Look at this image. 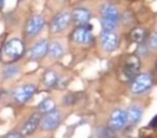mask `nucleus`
Returning <instances> with one entry per match:
<instances>
[{"label": "nucleus", "mask_w": 157, "mask_h": 138, "mask_svg": "<svg viewBox=\"0 0 157 138\" xmlns=\"http://www.w3.org/2000/svg\"><path fill=\"white\" fill-rule=\"evenodd\" d=\"M24 52H25V45L22 40L13 38V39L6 42L5 45L2 46V50H1V59L3 61H6V63H12V61H17L24 54Z\"/></svg>", "instance_id": "f257e3e1"}, {"label": "nucleus", "mask_w": 157, "mask_h": 138, "mask_svg": "<svg viewBox=\"0 0 157 138\" xmlns=\"http://www.w3.org/2000/svg\"><path fill=\"white\" fill-rule=\"evenodd\" d=\"M140 70V61L136 55H129L125 59V63L123 65L122 75L126 81L133 80L138 75Z\"/></svg>", "instance_id": "f03ea898"}, {"label": "nucleus", "mask_w": 157, "mask_h": 138, "mask_svg": "<svg viewBox=\"0 0 157 138\" xmlns=\"http://www.w3.org/2000/svg\"><path fill=\"white\" fill-rule=\"evenodd\" d=\"M153 84V78L150 73H141L132 80L130 90L133 94H141L147 91Z\"/></svg>", "instance_id": "7ed1b4c3"}, {"label": "nucleus", "mask_w": 157, "mask_h": 138, "mask_svg": "<svg viewBox=\"0 0 157 138\" xmlns=\"http://www.w3.org/2000/svg\"><path fill=\"white\" fill-rule=\"evenodd\" d=\"M36 93V85L31 83L17 86L13 91V98L17 104H25Z\"/></svg>", "instance_id": "20e7f679"}, {"label": "nucleus", "mask_w": 157, "mask_h": 138, "mask_svg": "<svg viewBox=\"0 0 157 138\" xmlns=\"http://www.w3.org/2000/svg\"><path fill=\"white\" fill-rule=\"evenodd\" d=\"M92 25L86 24L85 26H78L72 33V40L80 44H88L93 41L94 37L92 34Z\"/></svg>", "instance_id": "39448f33"}, {"label": "nucleus", "mask_w": 157, "mask_h": 138, "mask_svg": "<svg viewBox=\"0 0 157 138\" xmlns=\"http://www.w3.org/2000/svg\"><path fill=\"white\" fill-rule=\"evenodd\" d=\"M44 26V18L39 14H33L27 21L26 27H25V35L26 37L31 38L41 31V29Z\"/></svg>", "instance_id": "423d86ee"}, {"label": "nucleus", "mask_w": 157, "mask_h": 138, "mask_svg": "<svg viewBox=\"0 0 157 138\" xmlns=\"http://www.w3.org/2000/svg\"><path fill=\"white\" fill-rule=\"evenodd\" d=\"M70 21H71V14L69 12L65 11L56 14L50 23L51 33H59V31L63 30L69 25Z\"/></svg>", "instance_id": "0eeeda50"}, {"label": "nucleus", "mask_w": 157, "mask_h": 138, "mask_svg": "<svg viewBox=\"0 0 157 138\" xmlns=\"http://www.w3.org/2000/svg\"><path fill=\"white\" fill-rule=\"evenodd\" d=\"M127 123V113L123 109H115L112 111L109 119V128L112 131H118L123 128Z\"/></svg>", "instance_id": "6e6552de"}, {"label": "nucleus", "mask_w": 157, "mask_h": 138, "mask_svg": "<svg viewBox=\"0 0 157 138\" xmlns=\"http://www.w3.org/2000/svg\"><path fill=\"white\" fill-rule=\"evenodd\" d=\"M101 46L107 52H112L118 45V37L113 31H102L100 37Z\"/></svg>", "instance_id": "1a4fd4ad"}, {"label": "nucleus", "mask_w": 157, "mask_h": 138, "mask_svg": "<svg viewBox=\"0 0 157 138\" xmlns=\"http://www.w3.org/2000/svg\"><path fill=\"white\" fill-rule=\"evenodd\" d=\"M60 113L57 110H53L52 112H48L43 116L41 120V127L44 131H52L56 128L60 123Z\"/></svg>", "instance_id": "9d476101"}, {"label": "nucleus", "mask_w": 157, "mask_h": 138, "mask_svg": "<svg viewBox=\"0 0 157 138\" xmlns=\"http://www.w3.org/2000/svg\"><path fill=\"white\" fill-rule=\"evenodd\" d=\"M40 122H41V113L40 112H35L28 118V120L24 123L22 127L21 134L23 136H29L37 129V127L39 126Z\"/></svg>", "instance_id": "9b49d317"}, {"label": "nucleus", "mask_w": 157, "mask_h": 138, "mask_svg": "<svg viewBox=\"0 0 157 138\" xmlns=\"http://www.w3.org/2000/svg\"><path fill=\"white\" fill-rule=\"evenodd\" d=\"M48 41L45 39L39 40L38 42H36L30 49H29L28 55L30 58L38 59L43 57L44 55L48 53Z\"/></svg>", "instance_id": "f8f14e48"}, {"label": "nucleus", "mask_w": 157, "mask_h": 138, "mask_svg": "<svg viewBox=\"0 0 157 138\" xmlns=\"http://www.w3.org/2000/svg\"><path fill=\"white\" fill-rule=\"evenodd\" d=\"M71 18L74 21V23L78 24V26H85L86 24H88L90 20V13L87 9L76 8L72 11Z\"/></svg>", "instance_id": "ddd939ff"}, {"label": "nucleus", "mask_w": 157, "mask_h": 138, "mask_svg": "<svg viewBox=\"0 0 157 138\" xmlns=\"http://www.w3.org/2000/svg\"><path fill=\"white\" fill-rule=\"evenodd\" d=\"M101 18H107V20H111L114 22H118L120 18V13L118 10L113 3H105L100 9Z\"/></svg>", "instance_id": "4468645a"}, {"label": "nucleus", "mask_w": 157, "mask_h": 138, "mask_svg": "<svg viewBox=\"0 0 157 138\" xmlns=\"http://www.w3.org/2000/svg\"><path fill=\"white\" fill-rule=\"evenodd\" d=\"M127 113V122L131 123V124H136L140 121L142 116V109L139 106H130L128 110L126 111Z\"/></svg>", "instance_id": "2eb2a0df"}, {"label": "nucleus", "mask_w": 157, "mask_h": 138, "mask_svg": "<svg viewBox=\"0 0 157 138\" xmlns=\"http://www.w3.org/2000/svg\"><path fill=\"white\" fill-rule=\"evenodd\" d=\"M43 83L46 88H54L58 83V76L54 70H46L43 76Z\"/></svg>", "instance_id": "dca6fc26"}, {"label": "nucleus", "mask_w": 157, "mask_h": 138, "mask_svg": "<svg viewBox=\"0 0 157 138\" xmlns=\"http://www.w3.org/2000/svg\"><path fill=\"white\" fill-rule=\"evenodd\" d=\"M146 37V30L142 27H137L133 28L130 31V39L131 41L136 42V43H142Z\"/></svg>", "instance_id": "f3484780"}, {"label": "nucleus", "mask_w": 157, "mask_h": 138, "mask_svg": "<svg viewBox=\"0 0 157 138\" xmlns=\"http://www.w3.org/2000/svg\"><path fill=\"white\" fill-rule=\"evenodd\" d=\"M48 53L51 57H53V58H58V57H60L63 53V46H61V44L57 41H54V42H52V43H48Z\"/></svg>", "instance_id": "a211bd4d"}, {"label": "nucleus", "mask_w": 157, "mask_h": 138, "mask_svg": "<svg viewBox=\"0 0 157 138\" xmlns=\"http://www.w3.org/2000/svg\"><path fill=\"white\" fill-rule=\"evenodd\" d=\"M38 110L40 113H48L55 110V103L52 98H45L39 104L38 106Z\"/></svg>", "instance_id": "6ab92c4d"}, {"label": "nucleus", "mask_w": 157, "mask_h": 138, "mask_svg": "<svg viewBox=\"0 0 157 138\" xmlns=\"http://www.w3.org/2000/svg\"><path fill=\"white\" fill-rule=\"evenodd\" d=\"M20 71V68L17 65H14V64H10L7 65L2 70V77L5 79H11L14 76H16Z\"/></svg>", "instance_id": "aec40b11"}, {"label": "nucleus", "mask_w": 157, "mask_h": 138, "mask_svg": "<svg viewBox=\"0 0 157 138\" xmlns=\"http://www.w3.org/2000/svg\"><path fill=\"white\" fill-rule=\"evenodd\" d=\"M101 27H102V31H113V29L116 27L117 22H114L111 20H107V18H100Z\"/></svg>", "instance_id": "412c9836"}, {"label": "nucleus", "mask_w": 157, "mask_h": 138, "mask_svg": "<svg viewBox=\"0 0 157 138\" xmlns=\"http://www.w3.org/2000/svg\"><path fill=\"white\" fill-rule=\"evenodd\" d=\"M114 131L110 128H100L97 131L96 138H114Z\"/></svg>", "instance_id": "4be33fe9"}, {"label": "nucleus", "mask_w": 157, "mask_h": 138, "mask_svg": "<svg viewBox=\"0 0 157 138\" xmlns=\"http://www.w3.org/2000/svg\"><path fill=\"white\" fill-rule=\"evenodd\" d=\"M63 101H65L66 105H72V104L74 103V101H75V98H74L73 94H68V95H66V97H65Z\"/></svg>", "instance_id": "5701e85b"}, {"label": "nucleus", "mask_w": 157, "mask_h": 138, "mask_svg": "<svg viewBox=\"0 0 157 138\" xmlns=\"http://www.w3.org/2000/svg\"><path fill=\"white\" fill-rule=\"evenodd\" d=\"M22 134H18V133H9L5 136V138H22Z\"/></svg>", "instance_id": "b1692460"}, {"label": "nucleus", "mask_w": 157, "mask_h": 138, "mask_svg": "<svg viewBox=\"0 0 157 138\" xmlns=\"http://www.w3.org/2000/svg\"><path fill=\"white\" fill-rule=\"evenodd\" d=\"M148 127H152V128H157V114L152 119V121L148 123Z\"/></svg>", "instance_id": "393cba45"}, {"label": "nucleus", "mask_w": 157, "mask_h": 138, "mask_svg": "<svg viewBox=\"0 0 157 138\" xmlns=\"http://www.w3.org/2000/svg\"><path fill=\"white\" fill-rule=\"evenodd\" d=\"M151 44H152L154 48H157V33H155L152 35V38H151Z\"/></svg>", "instance_id": "a878e982"}, {"label": "nucleus", "mask_w": 157, "mask_h": 138, "mask_svg": "<svg viewBox=\"0 0 157 138\" xmlns=\"http://www.w3.org/2000/svg\"><path fill=\"white\" fill-rule=\"evenodd\" d=\"M2 5H3V3L1 2V1H0V8H1V6H2Z\"/></svg>", "instance_id": "bb28decb"}, {"label": "nucleus", "mask_w": 157, "mask_h": 138, "mask_svg": "<svg viewBox=\"0 0 157 138\" xmlns=\"http://www.w3.org/2000/svg\"><path fill=\"white\" fill-rule=\"evenodd\" d=\"M0 1H1V2H2V3H3V1H5V0H0Z\"/></svg>", "instance_id": "cd10ccee"}, {"label": "nucleus", "mask_w": 157, "mask_h": 138, "mask_svg": "<svg viewBox=\"0 0 157 138\" xmlns=\"http://www.w3.org/2000/svg\"><path fill=\"white\" fill-rule=\"evenodd\" d=\"M156 15H157V13H156Z\"/></svg>", "instance_id": "c85d7f7f"}]
</instances>
